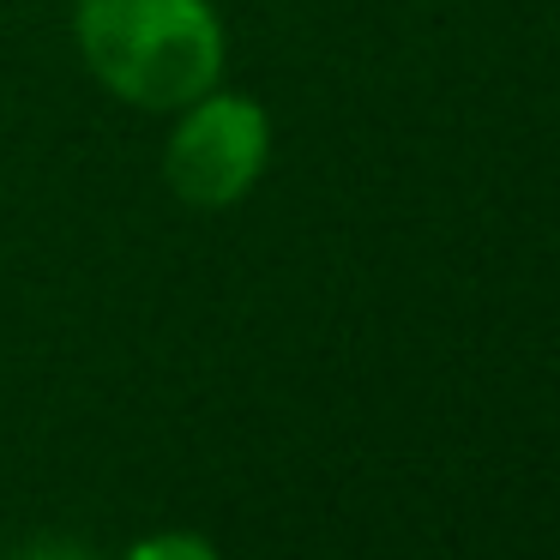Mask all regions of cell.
I'll use <instances>...</instances> for the list:
<instances>
[{"mask_svg": "<svg viewBox=\"0 0 560 560\" xmlns=\"http://www.w3.org/2000/svg\"><path fill=\"white\" fill-rule=\"evenodd\" d=\"M73 43L85 73L145 115H175L223 85L230 67V37L211 0H73Z\"/></svg>", "mask_w": 560, "mask_h": 560, "instance_id": "obj_1", "label": "cell"}, {"mask_svg": "<svg viewBox=\"0 0 560 560\" xmlns=\"http://www.w3.org/2000/svg\"><path fill=\"white\" fill-rule=\"evenodd\" d=\"M271 163V115L259 97L211 85L182 103L163 139V187L187 211H230L259 187Z\"/></svg>", "mask_w": 560, "mask_h": 560, "instance_id": "obj_2", "label": "cell"}, {"mask_svg": "<svg viewBox=\"0 0 560 560\" xmlns=\"http://www.w3.org/2000/svg\"><path fill=\"white\" fill-rule=\"evenodd\" d=\"M121 560H223V555L194 530H158V536H139Z\"/></svg>", "mask_w": 560, "mask_h": 560, "instance_id": "obj_3", "label": "cell"}, {"mask_svg": "<svg viewBox=\"0 0 560 560\" xmlns=\"http://www.w3.org/2000/svg\"><path fill=\"white\" fill-rule=\"evenodd\" d=\"M19 560H91L79 542H37V548H25Z\"/></svg>", "mask_w": 560, "mask_h": 560, "instance_id": "obj_4", "label": "cell"}]
</instances>
